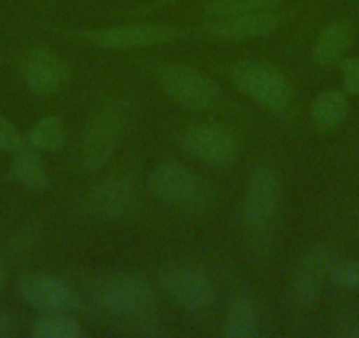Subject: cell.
Masks as SVG:
<instances>
[{
	"label": "cell",
	"mask_w": 359,
	"mask_h": 338,
	"mask_svg": "<svg viewBox=\"0 0 359 338\" xmlns=\"http://www.w3.org/2000/svg\"><path fill=\"white\" fill-rule=\"evenodd\" d=\"M92 298L99 312L133 327L136 333L151 334L161 324L155 312L154 288L141 275L118 273L106 277L95 285Z\"/></svg>",
	"instance_id": "6da1fadb"
},
{
	"label": "cell",
	"mask_w": 359,
	"mask_h": 338,
	"mask_svg": "<svg viewBox=\"0 0 359 338\" xmlns=\"http://www.w3.org/2000/svg\"><path fill=\"white\" fill-rule=\"evenodd\" d=\"M69 39L102 50H143V48L164 46L189 36L185 27L168 23H127V25L99 27V29H69L60 30Z\"/></svg>",
	"instance_id": "7a4b0ae2"
},
{
	"label": "cell",
	"mask_w": 359,
	"mask_h": 338,
	"mask_svg": "<svg viewBox=\"0 0 359 338\" xmlns=\"http://www.w3.org/2000/svg\"><path fill=\"white\" fill-rule=\"evenodd\" d=\"M147 185L158 201L189 213L206 212L215 199L212 182L178 161H164L155 165L148 173Z\"/></svg>",
	"instance_id": "3957f363"
},
{
	"label": "cell",
	"mask_w": 359,
	"mask_h": 338,
	"mask_svg": "<svg viewBox=\"0 0 359 338\" xmlns=\"http://www.w3.org/2000/svg\"><path fill=\"white\" fill-rule=\"evenodd\" d=\"M129 122V109L122 101L102 104L86 123L79 141L78 162L86 173H95L104 168L122 144Z\"/></svg>",
	"instance_id": "277c9868"
},
{
	"label": "cell",
	"mask_w": 359,
	"mask_h": 338,
	"mask_svg": "<svg viewBox=\"0 0 359 338\" xmlns=\"http://www.w3.org/2000/svg\"><path fill=\"white\" fill-rule=\"evenodd\" d=\"M227 76L238 90L268 111H287L294 102L292 83L269 62L238 60L227 69Z\"/></svg>",
	"instance_id": "5b68a950"
},
{
	"label": "cell",
	"mask_w": 359,
	"mask_h": 338,
	"mask_svg": "<svg viewBox=\"0 0 359 338\" xmlns=\"http://www.w3.org/2000/svg\"><path fill=\"white\" fill-rule=\"evenodd\" d=\"M155 79L165 97L191 111H210L220 102V88L206 72L189 64H161Z\"/></svg>",
	"instance_id": "8992f818"
},
{
	"label": "cell",
	"mask_w": 359,
	"mask_h": 338,
	"mask_svg": "<svg viewBox=\"0 0 359 338\" xmlns=\"http://www.w3.org/2000/svg\"><path fill=\"white\" fill-rule=\"evenodd\" d=\"M157 284L165 298L189 313H205L215 302V288L199 268L180 261H164L157 268Z\"/></svg>",
	"instance_id": "52a82bcc"
},
{
	"label": "cell",
	"mask_w": 359,
	"mask_h": 338,
	"mask_svg": "<svg viewBox=\"0 0 359 338\" xmlns=\"http://www.w3.org/2000/svg\"><path fill=\"white\" fill-rule=\"evenodd\" d=\"M284 201V187L278 173L269 165L254 168L243 196V222L254 233H264L278 219Z\"/></svg>",
	"instance_id": "ba28073f"
},
{
	"label": "cell",
	"mask_w": 359,
	"mask_h": 338,
	"mask_svg": "<svg viewBox=\"0 0 359 338\" xmlns=\"http://www.w3.org/2000/svg\"><path fill=\"white\" fill-rule=\"evenodd\" d=\"M182 147L205 164L229 165L241 155V141L231 127L217 122L192 123L182 134Z\"/></svg>",
	"instance_id": "9c48e42d"
},
{
	"label": "cell",
	"mask_w": 359,
	"mask_h": 338,
	"mask_svg": "<svg viewBox=\"0 0 359 338\" xmlns=\"http://www.w3.org/2000/svg\"><path fill=\"white\" fill-rule=\"evenodd\" d=\"M291 11L269 9V11L241 13V15L222 16V18L205 20L201 29L206 36L220 41H247L266 37L280 30L287 23Z\"/></svg>",
	"instance_id": "30bf717a"
},
{
	"label": "cell",
	"mask_w": 359,
	"mask_h": 338,
	"mask_svg": "<svg viewBox=\"0 0 359 338\" xmlns=\"http://www.w3.org/2000/svg\"><path fill=\"white\" fill-rule=\"evenodd\" d=\"M137 191L122 175H109L92 187L86 196V210L94 219L118 222L133 215L137 208Z\"/></svg>",
	"instance_id": "8fae6325"
},
{
	"label": "cell",
	"mask_w": 359,
	"mask_h": 338,
	"mask_svg": "<svg viewBox=\"0 0 359 338\" xmlns=\"http://www.w3.org/2000/svg\"><path fill=\"white\" fill-rule=\"evenodd\" d=\"M20 74L32 94L51 95L60 90L71 74L67 62L48 48H30L20 60Z\"/></svg>",
	"instance_id": "7c38bea8"
},
{
	"label": "cell",
	"mask_w": 359,
	"mask_h": 338,
	"mask_svg": "<svg viewBox=\"0 0 359 338\" xmlns=\"http://www.w3.org/2000/svg\"><path fill=\"white\" fill-rule=\"evenodd\" d=\"M18 295L39 312H72L78 296L62 278L46 273H27L18 278Z\"/></svg>",
	"instance_id": "4fadbf2b"
},
{
	"label": "cell",
	"mask_w": 359,
	"mask_h": 338,
	"mask_svg": "<svg viewBox=\"0 0 359 338\" xmlns=\"http://www.w3.org/2000/svg\"><path fill=\"white\" fill-rule=\"evenodd\" d=\"M334 264H337V256L327 245H316L309 248L296 266L294 278L291 282L292 298L303 305L316 302L326 282H330Z\"/></svg>",
	"instance_id": "5bb4252c"
},
{
	"label": "cell",
	"mask_w": 359,
	"mask_h": 338,
	"mask_svg": "<svg viewBox=\"0 0 359 338\" xmlns=\"http://www.w3.org/2000/svg\"><path fill=\"white\" fill-rule=\"evenodd\" d=\"M355 30L348 22H333L324 27L312 46V58L317 65L338 64L354 43Z\"/></svg>",
	"instance_id": "9a60e30c"
},
{
	"label": "cell",
	"mask_w": 359,
	"mask_h": 338,
	"mask_svg": "<svg viewBox=\"0 0 359 338\" xmlns=\"http://www.w3.org/2000/svg\"><path fill=\"white\" fill-rule=\"evenodd\" d=\"M9 171H11L13 180L29 192L39 194V192L48 191L51 185L46 164H44L39 151L34 150V148L27 147L20 150L18 154H15Z\"/></svg>",
	"instance_id": "2e32d148"
},
{
	"label": "cell",
	"mask_w": 359,
	"mask_h": 338,
	"mask_svg": "<svg viewBox=\"0 0 359 338\" xmlns=\"http://www.w3.org/2000/svg\"><path fill=\"white\" fill-rule=\"evenodd\" d=\"M348 94L345 90H324L313 99L310 119L319 130H334L348 115Z\"/></svg>",
	"instance_id": "e0dca14e"
},
{
	"label": "cell",
	"mask_w": 359,
	"mask_h": 338,
	"mask_svg": "<svg viewBox=\"0 0 359 338\" xmlns=\"http://www.w3.org/2000/svg\"><path fill=\"white\" fill-rule=\"evenodd\" d=\"M259 330V310L247 295L234 296L224 319L222 331L227 338H250Z\"/></svg>",
	"instance_id": "ac0fdd59"
},
{
	"label": "cell",
	"mask_w": 359,
	"mask_h": 338,
	"mask_svg": "<svg viewBox=\"0 0 359 338\" xmlns=\"http://www.w3.org/2000/svg\"><path fill=\"white\" fill-rule=\"evenodd\" d=\"M289 2H292V0H201L196 6V16L201 22H205V20L241 15V13L280 9Z\"/></svg>",
	"instance_id": "d6986e66"
},
{
	"label": "cell",
	"mask_w": 359,
	"mask_h": 338,
	"mask_svg": "<svg viewBox=\"0 0 359 338\" xmlns=\"http://www.w3.org/2000/svg\"><path fill=\"white\" fill-rule=\"evenodd\" d=\"M32 334L36 338H79L85 331L71 312H43L34 323Z\"/></svg>",
	"instance_id": "ffe728a7"
},
{
	"label": "cell",
	"mask_w": 359,
	"mask_h": 338,
	"mask_svg": "<svg viewBox=\"0 0 359 338\" xmlns=\"http://www.w3.org/2000/svg\"><path fill=\"white\" fill-rule=\"evenodd\" d=\"M30 148L44 154H53L58 151L65 143V129L64 122L58 115L43 116L36 126L30 129L27 136Z\"/></svg>",
	"instance_id": "44dd1931"
},
{
	"label": "cell",
	"mask_w": 359,
	"mask_h": 338,
	"mask_svg": "<svg viewBox=\"0 0 359 338\" xmlns=\"http://www.w3.org/2000/svg\"><path fill=\"white\" fill-rule=\"evenodd\" d=\"M27 147H29V141L25 134L11 120L0 115V151L15 155Z\"/></svg>",
	"instance_id": "7402d4cb"
},
{
	"label": "cell",
	"mask_w": 359,
	"mask_h": 338,
	"mask_svg": "<svg viewBox=\"0 0 359 338\" xmlns=\"http://www.w3.org/2000/svg\"><path fill=\"white\" fill-rule=\"evenodd\" d=\"M330 282L344 291H355L359 289V263L355 261H344L337 263L331 270Z\"/></svg>",
	"instance_id": "603a6c76"
},
{
	"label": "cell",
	"mask_w": 359,
	"mask_h": 338,
	"mask_svg": "<svg viewBox=\"0 0 359 338\" xmlns=\"http://www.w3.org/2000/svg\"><path fill=\"white\" fill-rule=\"evenodd\" d=\"M344 90L348 95H359V57H344L338 62Z\"/></svg>",
	"instance_id": "cb8c5ba5"
},
{
	"label": "cell",
	"mask_w": 359,
	"mask_h": 338,
	"mask_svg": "<svg viewBox=\"0 0 359 338\" xmlns=\"http://www.w3.org/2000/svg\"><path fill=\"white\" fill-rule=\"evenodd\" d=\"M16 333V319L13 313L0 310V338H8Z\"/></svg>",
	"instance_id": "d4e9b609"
},
{
	"label": "cell",
	"mask_w": 359,
	"mask_h": 338,
	"mask_svg": "<svg viewBox=\"0 0 359 338\" xmlns=\"http://www.w3.org/2000/svg\"><path fill=\"white\" fill-rule=\"evenodd\" d=\"M176 2H178V0H155L154 4H148V6H143V8H140V9H136V15L137 13H154V11H161V9H165V8H169V6H172V4H176Z\"/></svg>",
	"instance_id": "484cf974"
},
{
	"label": "cell",
	"mask_w": 359,
	"mask_h": 338,
	"mask_svg": "<svg viewBox=\"0 0 359 338\" xmlns=\"http://www.w3.org/2000/svg\"><path fill=\"white\" fill-rule=\"evenodd\" d=\"M344 334L345 337H351V338H359V324H354V326L348 327Z\"/></svg>",
	"instance_id": "4316f807"
},
{
	"label": "cell",
	"mask_w": 359,
	"mask_h": 338,
	"mask_svg": "<svg viewBox=\"0 0 359 338\" xmlns=\"http://www.w3.org/2000/svg\"><path fill=\"white\" fill-rule=\"evenodd\" d=\"M4 278H6L4 270H2V266H0V289H2V285H4Z\"/></svg>",
	"instance_id": "83f0119b"
}]
</instances>
